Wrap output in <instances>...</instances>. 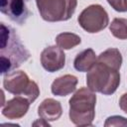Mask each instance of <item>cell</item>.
Returning a JSON list of instances; mask_svg holds the SVG:
<instances>
[{"instance_id":"2","label":"cell","mask_w":127,"mask_h":127,"mask_svg":"<svg viewBox=\"0 0 127 127\" xmlns=\"http://www.w3.org/2000/svg\"><path fill=\"white\" fill-rule=\"evenodd\" d=\"M69 119L76 126H91L95 117L96 95L88 87H80L69 99Z\"/></svg>"},{"instance_id":"10","label":"cell","mask_w":127,"mask_h":127,"mask_svg":"<svg viewBox=\"0 0 127 127\" xmlns=\"http://www.w3.org/2000/svg\"><path fill=\"white\" fill-rule=\"evenodd\" d=\"M77 81V77L72 74L60 76L56 78L51 85L52 93L57 96H66L75 90Z\"/></svg>"},{"instance_id":"15","label":"cell","mask_w":127,"mask_h":127,"mask_svg":"<svg viewBox=\"0 0 127 127\" xmlns=\"http://www.w3.org/2000/svg\"><path fill=\"white\" fill-rule=\"evenodd\" d=\"M109 30L115 38L119 40H126L127 39V19L125 18L113 19V21L109 26Z\"/></svg>"},{"instance_id":"5","label":"cell","mask_w":127,"mask_h":127,"mask_svg":"<svg viewBox=\"0 0 127 127\" xmlns=\"http://www.w3.org/2000/svg\"><path fill=\"white\" fill-rule=\"evenodd\" d=\"M41 17L47 22H61L71 18L77 0H36Z\"/></svg>"},{"instance_id":"7","label":"cell","mask_w":127,"mask_h":127,"mask_svg":"<svg viewBox=\"0 0 127 127\" xmlns=\"http://www.w3.org/2000/svg\"><path fill=\"white\" fill-rule=\"evenodd\" d=\"M29 1L30 0H0V10L13 22L23 25L31 14L27 5Z\"/></svg>"},{"instance_id":"17","label":"cell","mask_w":127,"mask_h":127,"mask_svg":"<svg viewBox=\"0 0 127 127\" xmlns=\"http://www.w3.org/2000/svg\"><path fill=\"white\" fill-rule=\"evenodd\" d=\"M108 4L117 12H125V0H107Z\"/></svg>"},{"instance_id":"4","label":"cell","mask_w":127,"mask_h":127,"mask_svg":"<svg viewBox=\"0 0 127 127\" xmlns=\"http://www.w3.org/2000/svg\"><path fill=\"white\" fill-rule=\"evenodd\" d=\"M3 86L5 90L14 95L26 97L31 103L40 95L38 84L31 80L28 74L23 70H15L6 73L3 79Z\"/></svg>"},{"instance_id":"11","label":"cell","mask_w":127,"mask_h":127,"mask_svg":"<svg viewBox=\"0 0 127 127\" xmlns=\"http://www.w3.org/2000/svg\"><path fill=\"white\" fill-rule=\"evenodd\" d=\"M38 114L47 121H56L63 114L61 103L53 98H47L42 101L38 108Z\"/></svg>"},{"instance_id":"13","label":"cell","mask_w":127,"mask_h":127,"mask_svg":"<svg viewBox=\"0 0 127 127\" xmlns=\"http://www.w3.org/2000/svg\"><path fill=\"white\" fill-rule=\"evenodd\" d=\"M97 62L101 63L111 68H114L116 70H119L122 64V56L119 50L115 48H109L102 52L98 58Z\"/></svg>"},{"instance_id":"18","label":"cell","mask_w":127,"mask_h":127,"mask_svg":"<svg viewBox=\"0 0 127 127\" xmlns=\"http://www.w3.org/2000/svg\"><path fill=\"white\" fill-rule=\"evenodd\" d=\"M119 107L121 108L122 111L127 113V93H124L121 95L119 99Z\"/></svg>"},{"instance_id":"16","label":"cell","mask_w":127,"mask_h":127,"mask_svg":"<svg viewBox=\"0 0 127 127\" xmlns=\"http://www.w3.org/2000/svg\"><path fill=\"white\" fill-rule=\"evenodd\" d=\"M104 126L105 127H108V126H127V119L122 117V116L113 115V116H110L106 119Z\"/></svg>"},{"instance_id":"20","label":"cell","mask_w":127,"mask_h":127,"mask_svg":"<svg viewBox=\"0 0 127 127\" xmlns=\"http://www.w3.org/2000/svg\"><path fill=\"white\" fill-rule=\"evenodd\" d=\"M125 7H126V11H127V0H125Z\"/></svg>"},{"instance_id":"9","label":"cell","mask_w":127,"mask_h":127,"mask_svg":"<svg viewBox=\"0 0 127 127\" xmlns=\"http://www.w3.org/2000/svg\"><path fill=\"white\" fill-rule=\"evenodd\" d=\"M30 104L31 102L26 97L17 95L2 106V115L11 120L20 119L28 112Z\"/></svg>"},{"instance_id":"1","label":"cell","mask_w":127,"mask_h":127,"mask_svg":"<svg viewBox=\"0 0 127 127\" xmlns=\"http://www.w3.org/2000/svg\"><path fill=\"white\" fill-rule=\"evenodd\" d=\"M0 34V64L1 73L4 74L19 67L31 55L12 27L1 23Z\"/></svg>"},{"instance_id":"19","label":"cell","mask_w":127,"mask_h":127,"mask_svg":"<svg viewBox=\"0 0 127 127\" xmlns=\"http://www.w3.org/2000/svg\"><path fill=\"white\" fill-rule=\"evenodd\" d=\"M33 125L34 126H36V125H44V126H50V124H49V121H47V120H45V119H39V120H37V121H35L34 123H33Z\"/></svg>"},{"instance_id":"8","label":"cell","mask_w":127,"mask_h":127,"mask_svg":"<svg viewBox=\"0 0 127 127\" xmlns=\"http://www.w3.org/2000/svg\"><path fill=\"white\" fill-rule=\"evenodd\" d=\"M42 66L49 72L62 69L65 64V55L58 46H50L43 50L41 54Z\"/></svg>"},{"instance_id":"6","label":"cell","mask_w":127,"mask_h":127,"mask_svg":"<svg viewBox=\"0 0 127 127\" xmlns=\"http://www.w3.org/2000/svg\"><path fill=\"white\" fill-rule=\"evenodd\" d=\"M79 26L87 33H98L109 24V17L105 9L99 4L87 6L77 17Z\"/></svg>"},{"instance_id":"14","label":"cell","mask_w":127,"mask_h":127,"mask_svg":"<svg viewBox=\"0 0 127 127\" xmlns=\"http://www.w3.org/2000/svg\"><path fill=\"white\" fill-rule=\"evenodd\" d=\"M57 46L63 50H70L81 43L79 36L73 33H61L56 37Z\"/></svg>"},{"instance_id":"12","label":"cell","mask_w":127,"mask_h":127,"mask_svg":"<svg viewBox=\"0 0 127 127\" xmlns=\"http://www.w3.org/2000/svg\"><path fill=\"white\" fill-rule=\"evenodd\" d=\"M97 63V58L92 49H86L76 55L73 66L78 71H88Z\"/></svg>"},{"instance_id":"3","label":"cell","mask_w":127,"mask_h":127,"mask_svg":"<svg viewBox=\"0 0 127 127\" xmlns=\"http://www.w3.org/2000/svg\"><path fill=\"white\" fill-rule=\"evenodd\" d=\"M120 83L119 70L111 68L101 63H96L86 74V84L94 92L104 95L113 94Z\"/></svg>"}]
</instances>
